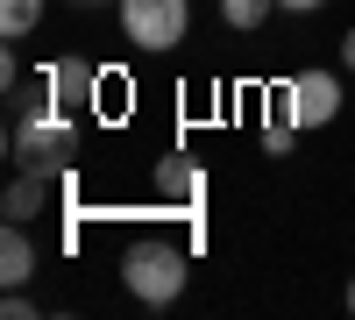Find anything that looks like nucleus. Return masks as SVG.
Wrapping results in <instances>:
<instances>
[{
    "label": "nucleus",
    "mask_w": 355,
    "mask_h": 320,
    "mask_svg": "<svg viewBox=\"0 0 355 320\" xmlns=\"http://www.w3.org/2000/svg\"><path fill=\"white\" fill-rule=\"evenodd\" d=\"M71 157H78V128H71V114L50 100V85L36 78V93L21 100V121H15V164L43 171V178H64Z\"/></svg>",
    "instance_id": "f257e3e1"
},
{
    "label": "nucleus",
    "mask_w": 355,
    "mask_h": 320,
    "mask_svg": "<svg viewBox=\"0 0 355 320\" xmlns=\"http://www.w3.org/2000/svg\"><path fill=\"white\" fill-rule=\"evenodd\" d=\"M185 278H192V256L178 249V242H157V235H142L128 256H121V285L142 299V306H171L178 292H185Z\"/></svg>",
    "instance_id": "f03ea898"
},
{
    "label": "nucleus",
    "mask_w": 355,
    "mask_h": 320,
    "mask_svg": "<svg viewBox=\"0 0 355 320\" xmlns=\"http://www.w3.org/2000/svg\"><path fill=\"white\" fill-rule=\"evenodd\" d=\"M192 28V0H121V36L135 50H178Z\"/></svg>",
    "instance_id": "7ed1b4c3"
},
{
    "label": "nucleus",
    "mask_w": 355,
    "mask_h": 320,
    "mask_svg": "<svg viewBox=\"0 0 355 320\" xmlns=\"http://www.w3.org/2000/svg\"><path fill=\"white\" fill-rule=\"evenodd\" d=\"M284 114L299 128H327L334 114H341V78L334 71H299V78L284 85Z\"/></svg>",
    "instance_id": "20e7f679"
},
{
    "label": "nucleus",
    "mask_w": 355,
    "mask_h": 320,
    "mask_svg": "<svg viewBox=\"0 0 355 320\" xmlns=\"http://www.w3.org/2000/svg\"><path fill=\"white\" fill-rule=\"evenodd\" d=\"M43 85H50V100L64 107V114H78V107L100 100V78H93L85 57H57V65H43Z\"/></svg>",
    "instance_id": "39448f33"
},
{
    "label": "nucleus",
    "mask_w": 355,
    "mask_h": 320,
    "mask_svg": "<svg viewBox=\"0 0 355 320\" xmlns=\"http://www.w3.org/2000/svg\"><path fill=\"white\" fill-rule=\"evenodd\" d=\"M50 199H57V178H43V171H21L0 207H8V221H36V214H50Z\"/></svg>",
    "instance_id": "423d86ee"
},
{
    "label": "nucleus",
    "mask_w": 355,
    "mask_h": 320,
    "mask_svg": "<svg viewBox=\"0 0 355 320\" xmlns=\"http://www.w3.org/2000/svg\"><path fill=\"white\" fill-rule=\"evenodd\" d=\"M157 192L178 199V207H199L206 178H199V164H192V157H164V164H157Z\"/></svg>",
    "instance_id": "0eeeda50"
},
{
    "label": "nucleus",
    "mask_w": 355,
    "mask_h": 320,
    "mask_svg": "<svg viewBox=\"0 0 355 320\" xmlns=\"http://www.w3.org/2000/svg\"><path fill=\"white\" fill-rule=\"evenodd\" d=\"M0 278H8V292L36 278V242L21 235V221H8V235H0Z\"/></svg>",
    "instance_id": "6e6552de"
},
{
    "label": "nucleus",
    "mask_w": 355,
    "mask_h": 320,
    "mask_svg": "<svg viewBox=\"0 0 355 320\" xmlns=\"http://www.w3.org/2000/svg\"><path fill=\"white\" fill-rule=\"evenodd\" d=\"M36 22H43V0H0V36L8 43H21Z\"/></svg>",
    "instance_id": "1a4fd4ad"
},
{
    "label": "nucleus",
    "mask_w": 355,
    "mask_h": 320,
    "mask_svg": "<svg viewBox=\"0 0 355 320\" xmlns=\"http://www.w3.org/2000/svg\"><path fill=\"white\" fill-rule=\"evenodd\" d=\"M270 8H277V0H220V22H227V28H256Z\"/></svg>",
    "instance_id": "9d476101"
},
{
    "label": "nucleus",
    "mask_w": 355,
    "mask_h": 320,
    "mask_svg": "<svg viewBox=\"0 0 355 320\" xmlns=\"http://www.w3.org/2000/svg\"><path fill=\"white\" fill-rule=\"evenodd\" d=\"M277 8H291V15H313V8H327V0H277Z\"/></svg>",
    "instance_id": "9b49d317"
},
{
    "label": "nucleus",
    "mask_w": 355,
    "mask_h": 320,
    "mask_svg": "<svg viewBox=\"0 0 355 320\" xmlns=\"http://www.w3.org/2000/svg\"><path fill=\"white\" fill-rule=\"evenodd\" d=\"M341 65L355 71V28H348V36H341Z\"/></svg>",
    "instance_id": "f8f14e48"
},
{
    "label": "nucleus",
    "mask_w": 355,
    "mask_h": 320,
    "mask_svg": "<svg viewBox=\"0 0 355 320\" xmlns=\"http://www.w3.org/2000/svg\"><path fill=\"white\" fill-rule=\"evenodd\" d=\"M348 313H355V278H348Z\"/></svg>",
    "instance_id": "ddd939ff"
}]
</instances>
